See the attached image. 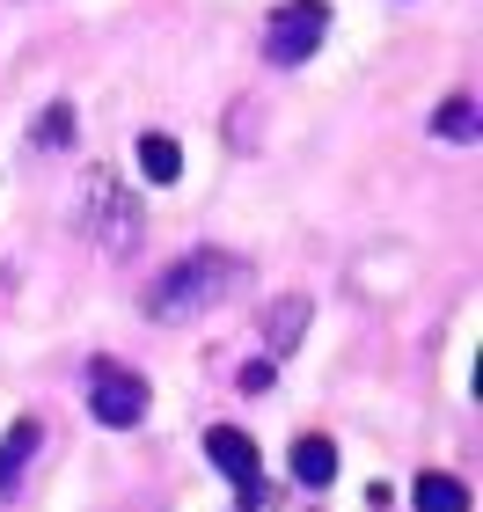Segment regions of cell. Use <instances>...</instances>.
I'll return each mask as SVG.
<instances>
[{"instance_id":"obj_1","label":"cell","mask_w":483,"mask_h":512,"mask_svg":"<svg viewBox=\"0 0 483 512\" xmlns=\"http://www.w3.org/2000/svg\"><path fill=\"white\" fill-rule=\"evenodd\" d=\"M242 256H227V249H198V256H183V264H169L154 278V293H147V315L154 322H191V315H205L213 300H227L242 286Z\"/></svg>"},{"instance_id":"obj_2","label":"cell","mask_w":483,"mask_h":512,"mask_svg":"<svg viewBox=\"0 0 483 512\" xmlns=\"http://www.w3.org/2000/svg\"><path fill=\"white\" fill-rule=\"evenodd\" d=\"M330 37V8L322 0H286L279 15H271V30H264V59L271 66H308V52Z\"/></svg>"},{"instance_id":"obj_3","label":"cell","mask_w":483,"mask_h":512,"mask_svg":"<svg viewBox=\"0 0 483 512\" xmlns=\"http://www.w3.org/2000/svg\"><path fill=\"white\" fill-rule=\"evenodd\" d=\"M205 454H213V469H220L227 483H235V491H242L249 505L264 498V454H257V439H249V432L213 425V432H205Z\"/></svg>"},{"instance_id":"obj_4","label":"cell","mask_w":483,"mask_h":512,"mask_svg":"<svg viewBox=\"0 0 483 512\" xmlns=\"http://www.w3.org/2000/svg\"><path fill=\"white\" fill-rule=\"evenodd\" d=\"M88 410H96V425H140L147 417V381L125 374V366H96V381H88Z\"/></svg>"},{"instance_id":"obj_5","label":"cell","mask_w":483,"mask_h":512,"mask_svg":"<svg viewBox=\"0 0 483 512\" xmlns=\"http://www.w3.org/2000/svg\"><path fill=\"white\" fill-rule=\"evenodd\" d=\"M337 476V447L322 432H301L293 439V483H308V491H322V483Z\"/></svg>"},{"instance_id":"obj_6","label":"cell","mask_w":483,"mask_h":512,"mask_svg":"<svg viewBox=\"0 0 483 512\" xmlns=\"http://www.w3.org/2000/svg\"><path fill=\"white\" fill-rule=\"evenodd\" d=\"M410 498H418V512H469V483L447 476V469H425L410 483Z\"/></svg>"},{"instance_id":"obj_7","label":"cell","mask_w":483,"mask_h":512,"mask_svg":"<svg viewBox=\"0 0 483 512\" xmlns=\"http://www.w3.org/2000/svg\"><path fill=\"white\" fill-rule=\"evenodd\" d=\"M37 432H44L37 417H22V425H15L8 439H0V498L15 491V476H22V469H30V454H37Z\"/></svg>"},{"instance_id":"obj_8","label":"cell","mask_w":483,"mask_h":512,"mask_svg":"<svg viewBox=\"0 0 483 512\" xmlns=\"http://www.w3.org/2000/svg\"><path fill=\"white\" fill-rule=\"evenodd\" d=\"M140 176H147V183H176V176H183V147H176L169 132H147V139H140Z\"/></svg>"},{"instance_id":"obj_9","label":"cell","mask_w":483,"mask_h":512,"mask_svg":"<svg viewBox=\"0 0 483 512\" xmlns=\"http://www.w3.org/2000/svg\"><path fill=\"white\" fill-rule=\"evenodd\" d=\"M432 132L454 139V147H469V139L483 132V118H476V103H469V96H447L440 110H432Z\"/></svg>"},{"instance_id":"obj_10","label":"cell","mask_w":483,"mask_h":512,"mask_svg":"<svg viewBox=\"0 0 483 512\" xmlns=\"http://www.w3.org/2000/svg\"><path fill=\"white\" fill-rule=\"evenodd\" d=\"M301 322H308V300H279V308L264 315V337H271V352H293V344H301Z\"/></svg>"},{"instance_id":"obj_11","label":"cell","mask_w":483,"mask_h":512,"mask_svg":"<svg viewBox=\"0 0 483 512\" xmlns=\"http://www.w3.org/2000/svg\"><path fill=\"white\" fill-rule=\"evenodd\" d=\"M66 132H74V103H52V110L37 118V147H44V154H59V147H66Z\"/></svg>"}]
</instances>
